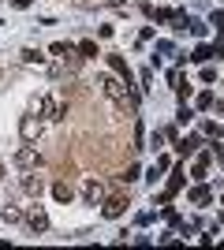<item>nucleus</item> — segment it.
I'll return each instance as SVG.
<instances>
[{"instance_id": "obj_24", "label": "nucleus", "mask_w": 224, "mask_h": 250, "mask_svg": "<svg viewBox=\"0 0 224 250\" xmlns=\"http://www.w3.org/2000/svg\"><path fill=\"white\" fill-rule=\"evenodd\" d=\"M213 26H217V30L224 34V11H217V15H213Z\"/></svg>"}, {"instance_id": "obj_15", "label": "nucleus", "mask_w": 224, "mask_h": 250, "mask_svg": "<svg viewBox=\"0 0 224 250\" xmlns=\"http://www.w3.org/2000/svg\"><path fill=\"white\" fill-rule=\"evenodd\" d=\"M213 56H217V45H198V49H194V56H191V60L205 63V60H213Z\"/></svg>"}, {"instance_id": "obj_21", "label": "nucleus", "mask_w": 224, "mask_h": 250, "mask_svg": "<svg viewBox=\"0 0 224 250\" xmlns=\"http://www.w3.org/2000/svg\"><path fill=\"white\" fill-rule=\"evenodd\" d=\"M0 217L8 220V224H15V220H22V213H19V209H8V206H4V213H0Z\"/></svg>"}, {"instance_id": "obj_9", "label": "nucleus", "mask_w": 224, "mask_h": 250, "mask_svg": "<svg viewBox=\"0 0 224 250\" xmlns=\"http://www.w3.org/2000/svg\"><path fill=\"white\" fill-rule=\"evenodd\" d=\"M198 146H202V142H198V135L176 138V153H180V157H194V153H198Z\"/></svg>"}, {"instance_id": "obj_13", "label": "nucleus", "mask_w": 224, "mask_h": 250, "mask_svg": "<svg viewBox=\"0 0 224 250\" xmlns=\"http://www.w3.org/2000/svg\"><path fill=\"white\" fill-rule=\"evenodd\" d=\"M75 49H79V56H82V60H94V56H97V42H94V38H86V42H79Z\"/></svg>"}, {"instance_id": "obj_22", "label": "nucleus", "mask_w": 224, "mask_h": 250, "mask_svg": "<svg viewBox=\"0 0 224 250\" xmlns=\"http://www.w3.org/2000/svg\"><path fill=\"white\" fill-rule=\"evenodd\" d=\"M120 179H123V183H135V179H139V165H127V172H123Z\"/></svg>"}, {"instance_id": "obj_14", "label": "nucleus", "mask_w": 224, "mask_h": 250, "mask_svg": "<svg viewBox=\"0 0 224 250\" xmlns=\"http://www.w3.org/2000/svg\"><path fill=\"white\" fill-rule=\"evenodd\" d=\"M183 176H187V172H183V168H176V172L168 176V190H164V194H180V190H183Z\"/></svg>"}, {"instance_id": "obj_19", "label": "nucleus", "mask_w": 224, "mask_h": 250, "mask_svg": "<svg viewBox=\"0 0 224 250\" xmlns=\"http://www.w3.org/2000/svg\"><path fill=\"white\" fill-rule=\"evenodd\" d=\"M187 26H191L194 38H205V30H209V26H205V22H198V19H187Z\"/></svg>"}, {"instance_id": "obj_17", "label": "nucleus", "mask_w": 224, "mask_h": 250, "mask_svg": "<svg viewBox=\"0 0 224 250\" xmlns=\"http://www.w3.org/2000/svg\"><path fill=\"white\" fill-rule=\"evenodd\" d=\"M22 63H45L41 49H22Z\"/></svg>"}, {"instance_id": "obj_16", "label": "nucleus", "mask_w": 224, "mask_h": 250, "mask_svg": "<svg viewBox=\"0 0 224 250\" xmlns=\"http://www.w3.org/2000/svg\"><path fill=\"white\" fill-rule=\"evenodd\" d=\"M49 52L64 60V56H71V52H75V45H71V42H56V45H53V49H49Z\"/></svg>"}, {"instance_id": "obj_1", "label": "nucleus", "mask_w": 224, "mask_h": 250, "mask_svg": "<svg viewBox=\"0 0 224 250\" xmlns=\"http://www.w3.org/2000/svg\"><path fill=\"white\" fill-rule=\"evenodd\" d=\"M30 108H34V116H38V120H53V124L67 116V108H64L60 101H56L53 94H38V97H34V104H30Z\"/></svg>"}, {"instance_id": "obj_23", "label": "nucleus", "mask_w": 224, "mask_h": 250, "mask_svg": "<svg viewBox=\"0 0 224 250\" xmlns=\"http://www.w3.org/2000/svg\"><path fill=\"white\" fill-rule=\"evenodd\" d=\"M217 131H221V127H217L213 120H205V124H202V135H217Z\"/></svg>"}, {"instance_id": "obj_2", "label": "nucleus", "mask_w": 224, "mask_h": 250, "mask_svg": "<svg viewBox=\"0 0 224 250\" xmlns=\"http://www.w3.org/2000/svg\"><path fill=\"white\" fill-rule=\"evenodd\" d=\"M15 165H19L22 172H34V168H41V153H38V146H34V142L19 146V153H15Z\"/></svg>"}, {"instance_id": "obj_12", "label": "nucleus", "mask_w": 224, "mask_h": 250, "mask_svg": "<svg viewBox=\"0 0 224 250\" xmlns=\"http://www.w3.org/2000/svg\"><path fill=\"white\" fill-rule=\"evenodd\" d=\"M209 161H213V153H202L198 161H194L191 176H194V179H205V176H209Z\"/></svg>"}, {"instance_id": "obj_26", "label": "nucleus", "mask_w": 224, "mask_h": 250, "mask_svg": "<svg viewBox=\"0 0 224 250\" xmlns=\"http://www.w3.org/2000/svg\"><path fill=\"white\" fill-rule=\"evenodd\" d=\"M0 183H4V165H0Z\"/></svg>"}, {"instance_id": "obj_3", "label": "nucleus", "mask_w": 224, "mask_h": 250, "mask_svg": "<svg viewBox=\"0 0 224 250\" xmlns=\"http://www.w3.org/2000/svg\"><path fill=\"white\" fill-rule=\"evenodd\" d=\"M22 220H26V228H30L34 235H41V231H49V213H45L41 206H30L26 213H22Z\"/></svg>"}, {"instance_id": "obj_20", "label": "nucleus", "mask_w": 224, "mask_h": 250, "mask_svg": "<svg viewBox=\"0 0 224 250\" xmlns=\"http://www.w3.org/2000/svg\"><path fill=\"white\" fill-rule=\"evenodd\" d=\"M176 120H180V124H191V120H194V108H187V104H183L180 112H176Z\"/></svg>"}, {"instance_id": "obj_25", "label": "nucleus", "mask_w": 224, "mask_h": 250, "mask_svg": "<svg viewBox=\"0 0 224 250\" xmlns=\"http://www.w3.org/2000/svg\"><path fill=\"white\" fill-rule=\"evenodd\" d=\"M213 104H217V108H221V116H224V101H213Z\"/></svg>"}, {"instance_id": "obj_4", "label": "nucleus", "mask_w": 224, "mask_h": 250, "mask_svg": "<svg viewBox=\"0 0 224 250\" xmlns=\"http://www.w3.org/2000/svg\"><path fill=\"white\" fill-rule=\"evenodd\" d=\"M127 206H131V202L123 198V194H108V198H101V213H105L108 220L123 217V213H127Z\"/></svg>"}, {"instance_id": "obj_7", "label": "nucleus", "mask_w": 224, "mask_h": 250, "mask_svg": "<svg viewBox=\"0 0 224 250\" xmlns=\"http://www.w3.org/2000/svg\"><path fill=\"white\" fill-rule=\"evenodd\" d=\"M105 60H108V67H112V75H120V79H123V83L131 86V79H135V71H131V63L123 60V56H120V52H108Z\"/></svg>"}, {"instance_id": "obj_5", "label": "nucleus", "mask_w": 224, "mask_h": 250, "mask_svg": "<svg viewBox=\"0 0 224 250\" xmlns=\"http://www.w3.org/2000/svg\"><path fill=\"white\" fill-rule=\"evenodd\" d=\"M19 135H22V142H38V138H41V120H38V116H22Z\"/></svg>"}, {"instance_id": "obj_10", "label": "nucleus", "mask_w": 224, "mask_h": 250, "mask_svg": "<svg viewBox=\"0 0 224 250\" xmlns=\"http://www.w3.org/2000/svg\"><path fill=\"white\" fill-rule=\"evenodd\" d=\"M22 190H26V194H30V198H41V190H45V179L41 176H22Z\"/></svg>"}, {"instance_id": "obj_6", "label": "nucleus", "mask_w": 224, "mask_h": 250, "mask_svg": "<svg viewBox=\"0 0 224 250\" xmlns=\"http://www.w3.org/2000/svg\"><path fill=\"white\" fill-rule=\"evenodd\" d=\"M82 198H86V206H101V198H105V183L90 176V179L82 183Z\"/></svg>"}, {"instance_id": "obj_8", "label": "nucleus", "mask_w": 224, "mask_h": 250, "mask_svg": "<svg viewBox=\"0 0 224 250\" xmlns=\"http://www.w3.org/2000/svg\"><path fill=\"white\" fill-rule=\"evenodd\" d=\"M187 202H191V206H209V202H213V190L198 183V187H191V190H187Z\"/></svg>"}, {"instance_id": "obj_11", "label": "nucleus", "mask_w": 224, "mask_h": 250, "mask_svg": "<svg viewBox=\"0 0 224 250\" xmlns=\"http://www.w3.org/2000/svg\"><path fill=\"white\" fill-rule=\"evenodd\" d=\"M53 198H56V202H64V206L75 198V190H71V183H67V179H56V183H53Z\"/></svg>"}, {"instance_id": "obj_18", "label": "nucleus", "mask_w": 224, "mask_h": 250, "mask_svg": "<svg viewBox=\"0 0 224 250\" xmlns=\"http://www.w3.org/2000/svg\"><path fill=\"white\" fill-rule=\"evenodd\" d=\"M213 101H217V97L209 94V90H205V94H198V108H202V112H209V108H213Z\"/></svg>"}]
</instances>
